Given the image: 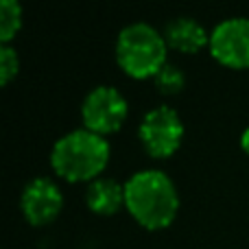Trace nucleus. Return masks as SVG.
<instances>
[{
    "instance_id": "nucleus-13",
    "label": "nucleus",
    "mask_w": 249,
    "mask_h": 249,
    "mask_svg": "<svg viewBox=\"0 0 249 249\" xmlns=\"http://www.w3.org/2000/svg\"><path fill=\"white\" fill-rule=\"evenodd\" d=\"M241 149L249 155V127L243 129V133H241Z\"/></svg>"
},
{
    "instance_id": "nucleus-2",
    "label": "nucleus",
    "mask_w": 249,
    "mask_h": 249,
    "mask_svg": "<svg viewBox=\"0 0 249 249\" xmlns=\"http://www.w3.org/2000/svg\"><path fill=\"white\" fill-rule=\"evenodd\" d=\"M112 146L105 136L90 129H72L53 144L51 166L68 181H88L101 177L109 162Z\"/></svg>"
},
{
    "instance_id": "nucleus-11",
    "label": "nucleus",
    "mask_w": 249,
    "mask_h": 249,
    "mask_svg": "<svg viewBox=\"0 0 249 249\" xmlns=\"http://www.w3.org/2000/svg\"><path fill=\"white\" fill-rule=\"evenodd\" d=\"M153 83L155 90L162 92V94H179L186 86V72L177 64L166 61L153 77Z\"/></svg>"
},
{
    "instance_id": "nucleus-3",
    "label": "nucleus",
    "mask_w": 249,
    "mask_h": 249,
    "mask_svg": "<svg viewBox=\"0 0 249 249\" xmlns=\"http://www.w3.org/2000/svg\"><path fill=\"white\" fill-rule=\"evenodd\" d=\"M168 44L164 33L149 22H129L116 35L114 55L118 66L136 79H153L166 64Z\"/></svg>"
},
{
    "instance_id": "nucleus-8",
    "label": "nucleus",
    "mask_w": 249,
    "mask_h": 249,
    "mask_svg": "<svg viewBox=\"0 0 249 249\" xmlns=\"http://www.w3.org/2000/svg\"><path fill=\"white\" fill-rule=\"evenodd\" d=\"M162 33L168 48H175L179 53H197L210 44V33L206 26L190 16H177L168 20Z\"/></svg>"
},
{
    "instance_id": "nucleus-4",
    "label": "nucleus",
    "mask_w": 249,
    "mask_h": 249,
    "mask_svg": "<svg viewBox=\"0 0 249 249\" xmlns=\"http://www.w3.org/2000/svg\"><path fill=\"white\" fill-rule=\"evenodd\" d=\"M184 121L179 112L171 105H155L142 116L140 127H138V138H140L144 151L151 158H168L179 149L184 140Z\"/></svg>"
},
{
    "instance_id": "nucleus-6",
    "label": "nucleus",
    "mask_w": 249,
    "mask_h": 249,
    "mask_svg": "<svg viewBox=\"0 0 249 249\" xmlns=\"http://www.w3.org/2000/svg\"><path fill=\"white\" fill-rule=\"evenodd\" d=\"M210 53L228 68H249V18L234 16L210 31Z\"/></svg>"
},
{
    "instance_id": "nucleus-1",
    "label": "nucleus",
    "mask_w": 249,
    "mask_h": 249,
    "mask_svg": "<svg viewBox=\"0 0 249 249\" xmlns=\"http://www.w3.org/2000/svg\"><path fill=\"white\" fill-rule=\"evenodd\" d=\"M124 208L146 230H162L179 210V193L171 175L160 168H142L124 181Z\"/></svg>"
},
{
    "instance_id": "nucleus-7",
    "label": "nucleus",
    "mask_w": 249,
    "mask_h": 249,
    "mask_svg": "<svg viewBox=\"0 0 249 249\" xmlns=\"http://www.w3.org/2000/svg\"><path fill=\"white\" fill-rule=\"evenodd\" d=\"M64 208V193L51 177H33L20 195V210L31 225H46L59 216Z\"/></svg>"
},
{
    "instance_id": "nucleus-10",
    "label": "nucleus",
    "mask_w": 249,
    "mask_h": 249,
    "mask_svg": "<svg viewBox=\"0 0 249 249\" xmlns=\"http://www.w3.org/2000/svg\"><path fill=\"white\" fill-rule=\"evenodd\" d=\"M22 4L18 0H2L0 2V42L9 44L22 29Z\"/></svg>"
},
{
    "instance_id": "nucleus-12",
    "label": "nucleus",
    "mask_w": 249,
    "mask_h": 249,
    "mask_svg": "<svg viewBox=\"0 0 249 249\" xmlns=\"http://www.w3.org/2000/svg\"><path fill=\"white\" fill-rule=\"evenodd\" d=\"M20 70V57H18L16 48L9 44H0V83L7 86Z\"/></svg>"
},
{
    "instance_id": "nucleus-9",
    "label": "nucleus",
    "mask_w": 249,
    "mask_h": 249,
    "mask_svg": "<svg viewBox=\"0 0 249 249\" xmlns=\"http://www.w3.org/2000/svg\"><path fill=\"white\" fill-rule=\"evenodd\" d=\"M86 203L94 214H116L124 206V184L114 177H96L86 188Z\"/></svg>"
},
{
    "instance_id": "nucleus-5",
    "label": "nucleus",
    "mask_w": 249,
    "mask_h": 249,
    "mask_svg": "<svg viewBox=\"0 0 249 249\" xmlns=\"http://www.w3.org/2000/svg\"><path fill=\"white\" fill-rule=\"evenodd\" d=\"M129 114V103L116 86H94L81 101L83 127L94 133L107 136L123 127Z\"/></svg>"
}]
</instances>
